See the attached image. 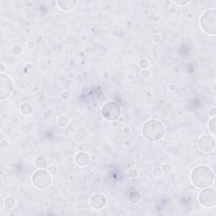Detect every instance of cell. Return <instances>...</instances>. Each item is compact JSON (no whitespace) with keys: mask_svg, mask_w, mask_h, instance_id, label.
Instances as JSON below:
<instances>
[{"mask_svg":"<svg viewBox=\"0 0 216 216\" xmlns=\"http://www.w3.org/2000/svg\"><path fill=\"white\" fill-rule=\"evenodd\" d=\"M215 174L208 165H198L191 172V181L194 186L199 188L207 187L213 183Z\"/></svg>","mask_w":216,"mask_h":216,"instance_id":"6da1fadb","label":"cell"},{"mask_svg":"<svg viewBox=\"0 0 216 216\" xmlns=\"http://www.w3.org/2000/svg\"><path fill=\"white\" fill-rule=\"evenodd\" d=\"M165 132L164 124L161 122L154 119L147 121L142 128V133L144 139L151 142H156L161 139Z\"/></svg>","mask_w":216,"mask_h":216,"instance_id":"7a4b0ae2","label":"cell"},{"mask_svg":"<svg viewBox=\"0 0 216 216\" xmlns=\"http://www.w3.org/2000/svg\"><path fill=\"white\" fill-rule=\"evenodd\" d=\"M200 26L208 35H216V10L210 9L203 14L200 19Z\"/></svg>","mask_w":216,"mask_h":216,"instance_id":"3957f363","label":"cell"},{"mask_svg":"<svg viewBox=\"0 0 216 216\" xmlns=\"http://www.w3.org/2000/svg\"><path fill=\"white\" fill-rule=\"evenodd\" d=\"M32 182L38 189L47 188L51 182V176L50 172L43 169L36 171L32 175Z\"/></svg>","mask_w":216,"mask_h":216,"instance_id":"277c9868","label":"cell"},{"mask_svg":"<svg viewBox=\"0 0 216 216\" xmlns=\"http://www.w3.org/2000/svg\"><path fill=\"white\" fill-rule=\"evenodd\" d=\"M122 110L120 106L115 102H108L103 105L102 108V117L110 122L117 120L121 116Z\"/></svg>","mask_w":216,"mask_h":216,"instance_id":"5b68a950","label":"cell"},{"mask_svg":"<svg viewBox=\"0 0 216 216\" xmlns=\"http://www.w3.org/2000/svg\"><path fill=\"white\" fill-rule=\"evenodd\" d=\"M198 200L206 208H213L216 204V192L213 188H205L199 192Z\"/></svg>","mask_w":216,"mask_h":216,"instance_id":"8992f818","label":"cell"},{"mask_svg":"<svg viewBox=\"0 0 216 216\" xmlns=\"http://www.w3.org/2000/svg\"><path fill=\"white\" fill-rule=\"evenodd\" d=\"M13 82L7 74H0V100L4 101L11 95L13 91Z\"/></svg>","mask_w":216,"mask_h":216,"instance_id":"52a82bcc","label":"cell"},{"mask_svg":"<svg viewBox=\"0 0 216 216\" xmlns=\"http://www.w3.org/2000/svg\"><path fill=\"white\" fill-rule=\"evenodd\" d=\"M198 147L204 153L212 152L215 147V140L210 135L202 136L198 140Z\"/></svg>","mask_w":216,"mask_h":216,"instance_id":"ba28073f","label":"cell"},{"mask_svg":"<svg viewBox=\"0 0 216 216\" xmlns=\"http://www.w3.org/2000/svg\"><path fill=\"white\" fill-rule=\"evenodd\" d=\"M89 203L93 209L100 210L106 206L107 201H106V198L104 197V195L100 194V193H95L90 197Z\"/></svg>","mask_w":216,"mask_h":216,"instance_id":"9c48e42d","label":"cell"},{"mask_svg":"<svg viewBox=\"0 0 216 216\" xmlns=\"http://www.w3.org/2000/svg\"><path fill=\"white\" fill-rule=\"evenodd\" d=\"M76 164L80 167H85L89 164V156L88 154L84 151L79 152L75 157Z\"/></svg>","mask_w":216,"mask_h":216,"instance_id":"30bf717a","label":"cell"},{"mask_svg":"<svg viewBox=\"0 0 216 216\" xmlns=\"http://www.w3.org/2000/svg\"><path fill=\"white\" fill-rule=\"evenodd\" d=\"M58 7L64 11H69L76 6V0H59L57 2Z\"/></svg>","mask_w":216,"mask_h":216,"instance_id":"8fae6325","label":"cell"},{"mask_svg":"<svg viewBox=\"0 0 216 216\" xmlns=\"http://www.w3.org/2000/svg\"><path fill=\"white\" fill-rule=\"evenodd\" d=\"M19 111H20V112L23 115L28 116V115H30L33 112V107H32L30 103L25 102V103L21 104V106L19 107Z\"/></svg>","mask_w":216,"mask_h":216,"instance_id":"7c38bea8","label":"cell"},{"mask_svg":"<svg viewBox=\"0 0 216 216\" xmlns=\"http://www.w3.org/2000/svg\"><path fill=\"white\" fill-rule=\"evenodd\" d=\"M141 199H142V197L139 192L134 191L129 194V201L132 203H134V204L139 203L141 201Z\"/></svg>","mask_w":216,"mask_h":216,"instance_id":"4fadbf2b","label":"cell"},{"mask_svg":"<svg viewBox=\"0 0 216 216\" xmlns=\"http://www.w3.org/2000/svg\"><path fill=\"white\" fill-rule=\"evenodd\" d=\"M69 122V119L67 116H64V115H62L58 117L57 119V123L59 126L61 127H66Z\"/></svg>","mask_w":216,"mask_h":216,"instance_id":"5bb4252c","label":"cell"},{"mask_svg":"<svg viewBox=\"0 0 216 216\" xmlns=\"http://www.w3.org/2000/svg\"><path fill=\"white\" fill-rule=\"evenodd\" d=\"M4 206L6 207L7 209H13L14 207L15 206V199L12 197H7L6 199L4 200Z\"/></svg>","mask_w":216,"mask_h":216,"instance_id":"9a60e30c","label":"cell"},{"mask_svg":"<svg viewBox=\"0 0 216 216\" xmlns=\"http://www.w3.org/2000/svg\"><path fill=\"white\" fill-rule=\"evenodd\" d=\"M35 164L39 168H43L46 165V160L45 159L44 157L42 156H38L36 159H35Z\"/></svg>","mask_w":216,"mask_h":216,"instance_id":"2e32d148","label":"cell"},{"mask_svg":"<svg viewBox=\"0 0 216 216\" xmlns=\"http://www.w3.org/2000/svg\"><path fill=\"white\" fill-rule=\"evenodd\" d=\"M209 128L213 134H216V118L214 117L209 122Z\"/></svg>","mask_w":216,"mask_h":216,"instance_id":"e0dca14e","label":"cell"},{"mask_svg":"<svg viewBox=\"0 0 216 216\" xmlns=\"http://www.w3.org/2000/svg\"><path fill=\"white\" fill-rule=\"evenodd\" d=\"M139 68L141 69H145L148 68V66H149V61L147 60V59H141L139 61Z\"/></svg>","mask_w":216,"mask_h":216,"instance_id":"ac0fdd59","label":"cell"},{"mask_svg":"<svg viewBox=\"0 0 216 216\" xmlns=\"http://www.w3.org/2000/svg\"><path fill=\"white\" fill-rule=\"evenodd\" d=\"M162 170H161V168H159V167H156V168H154V171H153V175L155 177H161L162 176Z\"/></svg>","mask_w":216,"mask_h":216,"instance_id":"d6986e66","label":"cell"},{"mask_svg":"<svg viewBox=\"0 0 216 216\" xmlns=\"http://www.w3.org/2000/svg\"><path fill=\"white\" fill-rule=\"evenodd\" d=\"M161 170H162V172H165V173H169L172 170V166L169 164H164L161 167Z\"/></svg>","mask_w":216,"mask_h":216,"instance_id":"ffe728a7","label":"cell"},{"mask_svg":"<svg viewBox=\"0 0 216 216\" xmlns=\"http://www.w3.org/2000/svg\"><path fill=\"white\" fill-rule=\"evenodd\" d=\"M140 75L143 77V78H148V77H149L150 75V72H149V70L147 69H142L141 70V72H140Z\"/></svg>","mask_w":216,"mask_h":216,"instance_id":"44dd1931","label":"cell"},{"mask_svg":"<svg viewBox=\"0 0 216 216\" xmlns=\"http://www.w3.org/2000/svg\"><path fill=\"white\" fill-rule=\"evenodd\" d=\"M138 171H136L135 169H131L129 172H128V177L131 178H134V177H136L137 176H138Z\"/></svg>","mask_w":216,"mask_h":216,"instance_id":"7402d4cb","label":"cell"},{"mask_svg":"<svg viewBox=\"0 0 216 216\" xmlns=\"http://www.w3.org/2000/svg\"><path fill=\"white\" fill-rule=\"evenodd\" d=\"M48 172H50L51 175H56L57 172V167L54 166V165H50V166L48 167Z\"/></svg>","mask_w":216,"mask_h":216,"instance_id":"603a6c76","label":"cell"},{"mask_svg":"<svg viewBox=\"0 0 216 216\" xmlns=\"http://www.w3.org/2000/svg\"><path fill=\"white\" fill-rule=\"evenodd\" d=\"M62 97L64 98V100H68V99L70 97V93L69 91L65 90V91L63 92V94H62Z\"/></svg>","mask_w":216,"mask_h":216,"instance_id":"cb8c5ba5","label":"cell"},{"mask_svg":"<svg viewBox=\"0 0 216 216\" xmlns=\"http://www.w3.org/2000/svg\"><path fill=\"white\" fill-rule=\"evenodd\" d=\"M79 149L81 150V151H86V150H88V145L86 144H82L80 146H79Z\"/></svg>","mask_w":216,"mask_h":216,"instance_id":"d4e9b609","label":"cell"},{"mask_svg":"<svg viewBox=\"0 0 216 216\" xmlns=\"http://www.w3.org/2000/svg\"><path fill=\"white\" fill-rule=\"evenodd\" d=\"M175 4H177V5H185V4H187L188 2L187 1H174L173 2Z\"/></svg>","mask_w":216,"mask_h":216,"instance_id":"484cf974","label":"cell"},{"mask_svg":"<svg viewBox=\"0 0 216 216\" xmlns=\"http://www.w3.org/2000/svg\"><path fill=\"white\" fill-rule=\"evenodd\" d=\"M210 115L211 116V117H215L216 115V110H215V107H212L211 109L210 110Z\"/></svg>","mask_w":216,"mask_h":216,"instance_id":"4316f807","label":"cell"},{"mask_svg":"<svg viewBox=\"0 0 216 216\" xmlns=\"http://www.w3.org/2000/svg\"><path fill=\"white\" fill-rule=\"evenodd\" d=\"M27 46H28L30 49H33V48H34V46H35V43H34V41H29V42H28V44H27Z\"/></svg>","mask_w":216,"mask_h":216,"instance_id":"83f0119b","label":"cell"},{"mask_svg":"<svg viewBox=\"0 0 216 216\" xmlns=\"http://www.w3.org/2000/svg\"><path fill=\"white\" fill-rule=\"evenodd\" d=\"M0 68H1V69H0V71H1V74H2V73H3V72L5 70V67H4V64H0Z\"/></svg>","mask_w":216,"mask_h":216,"instance_id":"f1b7e54d","label":"cell"}]
</instances>
